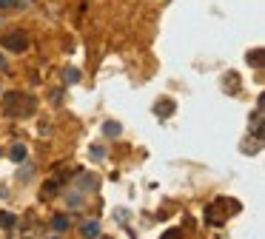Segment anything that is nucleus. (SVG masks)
<instances>
[{
  "label": "nucleus",
  "instance_id": "2",
  "mask_svg": "<svg viewBox=\"0 0 265 239\" xmlns=\"http://www.w3.org/2000/svg\"><path fill=\"white\" fill-rule=\"evenodd\" d=\"M0 46H6L9 51H23L29 46V37L23 35V31H6V35L0 37Z\"/></svg>",
  "mask_w": 265,
  "mask_h": 239
},
{
  "label": "nucleus",
  "instance_id": "19",
  "mask_svg": "<svg viewBox=\"0 0 265 239\" xmlns=\"http://www.w3.org/2000/svg\"><path fill=\"white\" fill-rule=\"evenodd\" d=\"M46 239H60V236H46Z\"/></svg>",
  "mask_w": 265,
  "mask_h": 239
},
{
  "label": "nucleus",
  "instance_id": "6",
  "mask_svg": "<svg viewBox=\"0 0 265 239\" xmlns=\"http://www.w3.org/2000/svg\"><path fill=\"white\" fill-rule=\"evenodd\" d=\"M154 111H157V117H163V120H165V117L174 114V103L171 100H160L157 106H154Z\"/></svg>",
  "mask_w": 265,
  "mask_h": 239
},
{
  "label": "nucleus",
  "instance_id": "17",
  "mask_svg": "<svg viewBox=\"0 0 265 239\" xmlns=\"http://www.w3.org/2000/svg\"><path fill=\"white\" fill-rule=\"evenodd\" d=\"M12 6H17V0H0V12H3V9H12Z\"/></svg>",
  "mask_w": 265,
  "mask_h": 239
},
{
  "label": "nucleus",
  "instance_id": "18",
  "mask_svg": "<svg viewBox=\"0 0 265 239\" xmlns=\"http://www.w3.org/2000/svg\"><path fill=\"white\" fill-rule=\"evenodd\" d=\"M0 72H6V57L0 54Z\"/></svg>",
  "mask_w": 265,
  "mask_h": 239
},
{
  "label": "nucleus",
  "instance_id": "15",
  "mask_svg": "<svg viewBox=\"0 0 265 239\" xmlns=\"http://www.w3.org/2000/svg\"><path fill=\"white\" fill-rule=\"evenodd\" d=\"M160 239H183V231H180V228H168Z\"/></svg>",
  "mask_w": 265,
  "mask_h": 239
},
{
  "label": "nucleus",
  "instance_id": "11",
  "mask_svg": "<svg viewBox=\"0 0 265 239\" xmlns=\"http://www.w3.org/2000/svg\"><path fill=\"white\" fill-rule=\"evenodd\" d=\"M15 222H17V217L15 214H9V211H3V214H0V228H15Z\"/></svg>",
  "mask_w": 265,
  "mask_h": 239
},
{
  "label": "nucleus",
  "instance_id": "1",
  "mask_svg": "<svg viewBox=\"0 0 265 239\" xmlns=\"http://www.w3.org/2000/svg\"><path fill=\"white\" fill-rule=\"evenodd\" d=\"M35 97L23 91H6L3 94V114L6 117H29L35 111Z\"/></svg>",
  "mask_w": 265,
  "mask_h": 239
},
{
  "label": "nucleus",
  "instance_id": "16",
  "mask_svg": "<svg viewBox=\"0 0 265 239\" xmlns=\"http://www.w3.org/2000/svg\"><path fill=\"white\" fill-rule=\"evenodd\" d=\"M89 154H92L94 159H103V157H106V148H103V145H92V148H89Z\"/></svg>",
  "mask_w": 265,
  "mask_h": 239
},
{
  "label": "nucleus",
  "instance_id": "12",
  "mask_svg": "<svg viewBox=\"0 0 265 239\" xmlns=\"http://www.w3.org/2000/svg\"><path fill=\"white\" fill-rule=\"evenodd\" d=\"M120 131H123V125H120V123H111V120L103 125V134H106V137H117Z\"/></svg>",
  "mask_w": 265,
  "mask_h": 239
},
{
  "label": "nucleus",
  "instance_id": "13",
  "mask_svg": "<svg viewBox=\"0 0 265 239\" xmlns=\"http://www.w3.org/2000/svg\"><path fill=\"white\" fill-rule=\"evenodd\" d=\"M57 188H60V180H46L43 196H54V194H57Z\"/></svg>",
  "mask_w": 265,
  "mask_h": 239
},
{
  "label": "nucleus",
  "instance_id": "4",
  "mask_svg": "<svg viewBox=\"0 0 265 239\" xmlns=\"http://www.w3.org/2000/svg\"><path fill=\"white\" fill-rule=\"evenodd\" d=\"M51 228H54V231H69V228H72L69 214H54V217H51Z\"/></svg>",
  "mask_w": 265,
  "mask_h": 239
},
{
  "label": "nucleus",
  "instance_id": "8",
  "mask_svg": "<svg viewBox=\"0 0 265 239\" xmlns=\"http://www.w3.org/2000/svg\"><path fill=\"white\" fill-rule=\"evenodd\" d=\"M80 188L83 191H97V177L94 174H80Z\"/></svg>",
  "mask_w": 265,
  "mask_h": 239
},
{
  "label": "nucleus",
  "instance_id": "3",
  "mask_svg": "<svg viewBox=\"0 0 265 239\" xmlns=\"http://www.w3.org/2000/svg\"><path fill=\"white\" fill-rule=\"evenodd\" d=\"M80 233H83V239H100V222L97 219H86L80 225Z\"/></svg>",
  "mask_w": 265,
  "mask_h": 239
},
{
  "label": "nucleus",
  "instance_id": "7",
  "mask_svg": "<svg viewBox=\"0 0 265 239\" xmlns=\"http://www.w3.org/2000/svg\"><path fill=\"white\" fill-rule=\"evenodd\" d=\"M26 154H29V151H26V145L15 143V145H12V151H9V157H12V162H23V159H26Z\"/></svg>",
  "mask_w": 265,
  "mask_h": 239
},
{
  "label": "nucleus",
  "instance_id": "9",
  "mask_svg": "<svg viewBox=\"0 0 265 239\" xmlns=\"http://www.w3.org/2000/svg\"><path fill=\"white\" fill-rule=\"evenodd\" d=\"M66 202H69V208H72V211L83 208V194H77V191H72V194H66Z\"/></svg>",
  "mask_w": 265,
  "mask_h": 239
},
{
  "label": "nucleus",
  "instance_id": "10",
  "mask_svg": "<svg viewBox=\"0 0 265 239\" xmlns=\"http://www.w3.org/2000/svg\"><path fill=\"white\" fill-rule=\"evenodd\" d=\"M63 83H69V86L80 83V72H77V69H72V65H69V69H63Z\"/></svg>",
  "mask_w": 265,
  "mask_h": 239
},
{
  "label": "nucleus",
  "instance_id": "14",
  "mask_svg": "<svg viewBox=\"0 0 265 239\" xmlns=\"http://www.w3.org/2000/svg\"><path fill=\"white\" fill-rule=\"evenodd\" d=\"M248 63H251V65H257V69H259V65H262V49L248 51Z\"/></svg>",
  "mask_w": 265,
  "mask_h": 239
},
{
  "label": "nucleus",
  "instance_id": "5",
  "mask_svg": "<svg viewBox=\"0 0 265 239\" xmlns=\"http://www.w3.org/2000/svg\"><path fill=\"white\" fill-rule=\"evenodd\" d=\"M222 214H220V208H217V205H208L205 208V222H211V225H222Z\"/></svg>",
  "mask_w": 265,
  "mask_h": 239
}]
</instances>
